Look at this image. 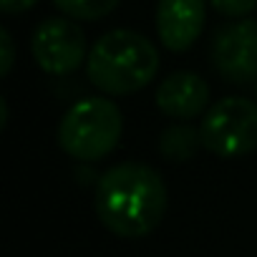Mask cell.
Wrapping results in <instances>:
<instances>
[{
    "label": "cell",
    "instance_id": "8",
    "mask_svg": "<svg viewBox=\"0 0 257 257\" xmlns=\"http://www.w3.org/2000/svg\"><path fill=\"white\" fill-rule=\"evenodd\" d=\"M209 103V86L202 76L192 71L169 73L157 86V106L164 116L177 121H192L207 111Z\"/></svg>",
    "mask_w": 257,
    "mask_h": 257
},
{
    "label": "cell",
    "instance_id": "2",
    "mask_svg": "<svg viewBox=\"0 0 257 257\" xmlns=\"http://www.w3.org/2000/svg\"><path fill=\"white\" fill-rule=\"evenodd\" d=\"M159 73L157 46L137 31L103 33L86 58L88 81L106 96H132L147 88Z\"/></svg>",
    "mask_w": 257,
    "mask_h": 257
},
{
    "label": "cell",
    "instance_id": "12",
    "mask_svg": "<svg viewBox=\"0 0 257 257\" xmlns=\"http://www.w3.org/2000/svg\"><path fill=\"white\" fill-rule=\"evenodd\" d=\"M16 63V43L6 28H0V76H8Z\"/></svg>",
    "mask_w": 257,
    "mask_h": 257
},
{
    "label": "cell",
    "instance_id": "10",
    "mask_svg": "<svg viewBox=\"0 0 257 257\" xmlns=\"http://www.w3.org/2000/svg\"><path fill=\"white\" fill-rule=\"evenodd\" d=\"M56 8L73 21H101L116 11L121 0H53Z\"/></svg>",
    "mask_w": 257,
    "mask_h": 257
},
{
    "label": "cell",
    "instance_id": "9",
    "mask_svg": "<svg viewBox=\"0 0 257 257\" xmlns=\"http://www.w3.org/2000/svg\"><path fill=\"white\" fill-rule=\"evenodd\" d=\"M202 147V137L199 128L189 126V123H172L167 126L162 137H159V152L164 159L174 162V164H184L189 159H194V154Z\"/></svg>",
    "mask_w": 257,
    "mask_h": 257
},
{
    "label": "cell",
    "instance_id": "4",
    "mask_svg": "<svg viewBox=\"0 0 257 257\" xmlns=\"http://www.w3.org/2000/svg\"><path fill=\"white\" fill-rule=\"evenodd\" d=\"M202 147L222 159H237L257 149V103L229 96L207 108L199 126Z\"/></svg>",
    "mask_w": 257,
    "mask_h": 257
},
{
    "label": "cell",
    "instance_id": "3",
    "mask_svg": "<svg viewBox=\"0 0 257 257\" xmlns=\"http://www.w3.org/2000/svg\"><path fill=\"white\" fill-rule=\"evenodd\" d=\"M123 134L121 108L101 96L76 101L58 123L61 149L78 162H98L108 157Z\"/></svg>",
    "mask_w": 257,
    "mask_h": 257
},
{
    "label": "cell",
    "instance_id": "7",
    "mask_svg": "<svg viewBox=\"0 0 257 257\" xmlns=\"http://www.w3.org/2000/svg\"><path fill=\"white\" fill-rule=\"evenodd\" d=\"M207 0H159L157 36L172 53H182L197 43L204 31Z\"/></svg>",
    "mask_w": 257,
    "mask_h": 257
},
{
    "label": "cell",
    "instance_id": "13",
    "mask_svg": "<svg viewBox=\"0 0 257 257\" xmlns=\"http://www.w3.org/2000/svg\"><path fill=\"white\" fill-rule=\"evenodd\" d=\"M38 0H0V11L8 13V16H18V13H26L31 11Z\"/></svg>",
    "mask_w": 257,
    "mask_h": 257
},
{
    "label": "cell",
    "instance_id": "6",
    "mask_svg": "<svg viewBox=\"0 0 257 257\" xmlns=\"http://www.w3.org/2000/svg\"><path fill=\"white\" fill-rule=\"evenodd\" d=\"M209 61L227 83L257 81V21L239 18L222 26L212 38Z\"/></svg>",
    "mask_w": 257,
    "mask_h": 257
},
{
    "label": "cell",
    "instance_id": "5",
    "mask_svg": "<svg viewBox=\"0 0 257 257\" xmlns=\"http://www.w3.org/2000/svg\"><path fill=\"white\" fill-rule=\"evenodd\" d=\"M31 51L41 71L48 76H68L81 68L86 56V33L68 16L46 18L31 41Z\"/></svg>",
    "mask_w": 257,
    "mask_h": 257
},
{
    "label": "cell",
    "instance_id": "1",
    "mask_svg": "<svg viewBox=\"0 0 257 257\" xmlns=\"http://www.w3.org/2000/svg\"><path fill=\"white\" fill-rule=\"evenodd\" d=\"M93 204L101 224L111 234L142 239L164 219L167 184L157 169L142 162H121L101 174Z\"/></svg>",
    "mask_w": 257,
    "mask_h": 257
},
{
    "label": "cell",
    "instance_id": "11",
    "mask_svg": "<svg viewBox=\"0 0 257 257\" xmlns=\"http://www.w3.org/2000/svg\"><path fill=\"white\" fill-rule=\"evenodd\" d=\"M209 6L224 18H247L257 8V0H209Z\"/></svg>",
    "mask_w": 257,
    "mask_h": 257
},
{
    "label": "cell",
    "instance_id": "15",
    "mask_svg": "<svg viewBox=\"0 0 257 257\" xmlns=\"http://www.w3.org/2000/svg\"><path fill=\"white\" fill-rule=\"evenodd\" d=\"M254 96H257V81H254Z\"/></svg>",
    "mask_w": 257,
    "mask_h": 257
},
{
    "label": "cell",
    "instance_id": "14",
    "mask_svg": "<svg viewBox=\"0 0 257 257\" xmlns=\"http://www.w3.org/2000/svg\"><path fill=\"white\" fill-rule=\"evenodd\" d=\"M8 126V101L0 98V128Z\"/></svg>",
    "mask_w": 257,
    "mask_h": 257
}]
</instances>
